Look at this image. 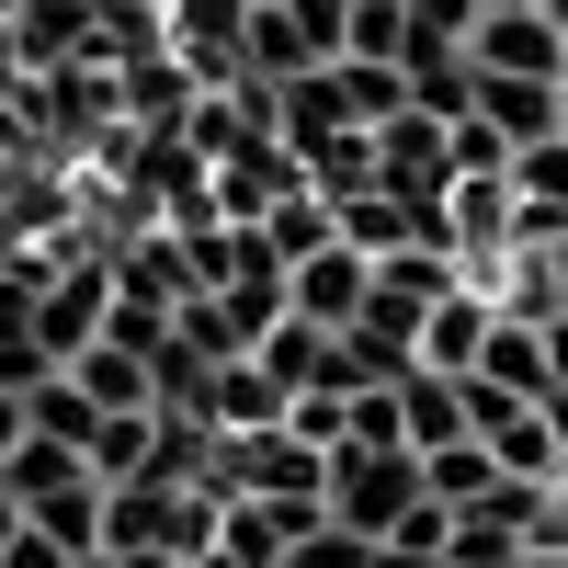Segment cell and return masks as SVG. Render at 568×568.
Segmentation results:
<instances>
[{
    "label": "cell",
    "mask_w": 568,
    "mask_h": 568,
    "mask_svg": "<svg viewBox=\"0 0 568 568\" xmlns=\"http://www.w3.org/2000/svg\"><path fill=\"white\" fill-rule=\"evenodd\" d=\"M329 524L364 535V546H398L409 500H420V455H375V444H329Z\"/></svg>",
    "instance_id": "cell-1"
},
{
    "label": "cell",
    "mask_w": 568,
    "mask_h": 568,
    "mask_svg": "<svg viewBox=\"0 0 568 568\" xmlns=\"http://www.w3.org/2000/svg\"><path fill=\"white\" fill-rule=\"evenodd\" d=\"M466 58L489 80H568V23L535 12V0H489L478 34H466Z\"/></svg>",
    "instance_id": "cell-2"
},
{
    "label": "cell",
    "mask_w": 568,
    "mask_h": 568,
    "mask_svg": "<svg viewBox=\"0 0 568 568\" xmlns=\"http://www.w3.org/2000/svg\"><path fill=\"white\" fill-rule=\"evenodd\" d=\"M375 194L444 205V194H455V125H433V114H387V125H375Z\"/></svg>",
    "instance_id": "cell-3"
},
{
    "label": "cell",
    "mask_w": 568,
    "mask_h": 568,
    "mask_svg": "<svg viewBox=\"0 0 568 568\" xmlns=\"http://www.w3.org/2000/svg\"><path fill=\"white\" fill-rule=\"evenodd\" d=\"M364 296H375V262H364V251H342V240H329L318 262L284 273V318H307V329H353V318H364Z\"/></svg>",
    "instance_id": "cell-4"
},
{
    "label": "cell",
    "mask_w": 568,
    "mask_h": 568,
    "mask_svg": "<svg viewBox=\"0 0 568 568\" xmlns=\"http://www.w3.org/2000/svg\"><path fill=\"white\" fill-rule=\"evenodd\" d=\"M171 45H182V80H227L251 45V0H171Z\"/></svg>",
    "instance_id": "cell-5"
},
{
    "label": "cell",
    "mask_w": 568,
    "mask_h": 568,
    "mask_svg": "<svg viewBox=\"0 0 568 568\" xmlns=\"http://www.w3.org/2000/svg\"><path fill=\"white\" fill-rule=\"evenodd\" d=\"M398 433H409V455H444V444H466V375L409 364V375H398Z\"/></svg>",
    "instance_id": "cell-6"
},
{
    "label": "cell",
    "mask_w": 568,
    "mask_h": 568,
    "mask_svg": "<svg viewBox=\"0 0 568 568\" xmlns=\"http://www.w3.org/2000/svg\"><path fill=\"white\" fill-rule=\"evenodd\" d=\"M478 387H500V398H557V364H546V329L535 318H489V353H478Z\"/></svg>",
    "instance_id": "cell-7"
},
{
    "label": "cell",
    "mask_w": 568,
    "mask_h": 568,
    "mask_svg": "<svg viewBox=\"0 0 568 568\" xmlns=\"http://www.w3.org/2000/svg\"><path fill=\"white\" fill-rule=\"evenodd\" d=\"M342 58H375V69H420L433 34L409 23V0H342Z\"/></svg>",
    "instance_id": "cell-8"
},
{
    "label": "cell",
    "mask_w": 568,
    "mask_h": 568,
    "mask_svg": "<svg viewBox=\"0 0 568 568\" xmlns=\"http://www.w3.org/2000/svg\"><path fill=\"white\" fill-rule=\"evenodd\" d=\"M489 296H478V284H455V296L433 307V318H420V364H433V375H478V353H489Z\"/></svg>",
    "instance_id": "cell-9"
},
{
    "label": "cell",
    "mask_w": 568,
    "mask_h": 568,
    "mask_svg": "<svg viewBox=\"0 0 568 568\" xmlns=\"http://www.w3.org/2000/svg\"><path fill=\"white\" fill-rule=\"evenodd\" d=\"M557 91H568V80H489V69H478V125H500V149L524 160L535 136H557Z\"/></svg>",
    "instance_id": "cell-10"
},
{
    "label": "cell",
    "mask_w": 568,
    "mask_h": 568,
    "mask_svg": "<svg viewBox=\"0 0 568 568\" xmlns=\"http://www.w3.org/2000/svg\"><path fill=\"white\" fill-rule=\"evenodd\" d=\"M409 114L466 125V114H478V58H466V45H433V58L409 69Z\"/></svg>",
    "instance_id": "cell-11"
},
{
    "label": "cell",
    "mask_w": 568,
    "mask_h": 568,
    "mask_svg": "<svg viewBox=\"0 0 568 568\" xmlns=\"http://www.w3.org/2000/svg\"><path fill=\"white\" fill-rule=\"evenodd\" d=\"M511 194H524L535 216H557V227H568V136H535V149L511 160Z\"/></svg>",
    "instance_id": "cell-12"
},
{
    "label": "cell",
    "mask_w": 568,
    "mask_h": 568,
    "mask_svg": "<svg viewBox=\"0 0 568 568\" xmlns=\"http://www.w3.org/2000/svg\"><path fill=\"white\" fill-rule=\"evenodd\" d=\"M478 12H489V0H409V23L433 34V45H466V34H478Z\"/></svg>",
    "instance_id": "cell-13"
},
{
    "label": "cell",
    "mask_w": 568,
    "mask_h": 568,
    "mask_svg": "<svg viewBox=\"0 0 568 568\" xmlns=\"http://www.w3.org/2000/svg\"><path fill=\"white\" fill-rule=\"evenodd\" d=\"M557 136H568V91H557Z\"/></svg>",
    "instance_id": "cell-14"
},
{
    "label": "cell",
    "mask_w": 568,
    "mask_h": 568,
    "mask_svg": "<svg viewBox=\"0 0 568 568\" xmlns=\"http://www.w3.org/2000/svg\"><path fill=\"white\" fill-rule=\"evenodd\" d=\"M546 409H557V433H568V398H546Z\"/></svg>",
    "instance_id": "cell-15"
},
{
    "label": "cell",
    "mask_w": 568,
    "mask_h": 568,
    "mask_svg": "<svg viewBox=\"0 0 568 568\" xmlns=\"http://www.w3.org/2000/svg\"><path fill=\"white\" fill-rule=\"evenodd\" d=\"M524 568H568V557H524Z\"/></svg>",
    "instance_id": "cell-16"
}]
</instances>
